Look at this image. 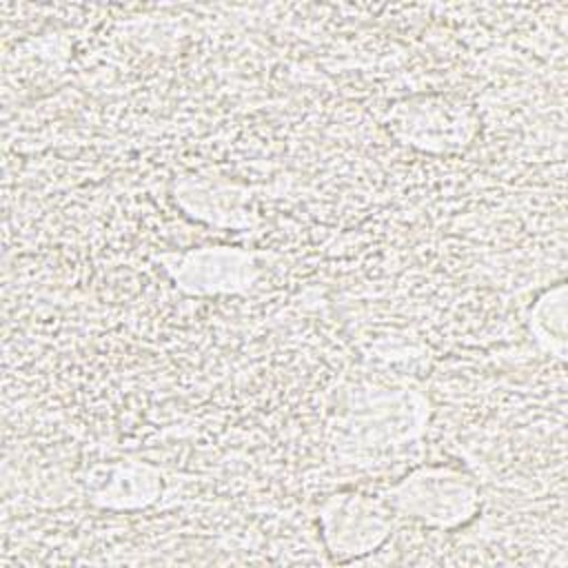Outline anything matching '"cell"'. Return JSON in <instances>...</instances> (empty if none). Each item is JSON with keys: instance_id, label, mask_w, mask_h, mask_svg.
Masks as SVG:
<instances>
[{"instance_id": "1", "label": "cell", "mask_w": 568, "mask_h": 568, "mask_svg": "<svg viewBox=\"0 0 568 568\" xmlns=\"http://www.w3.org/2000/svg\"><path fill=\"white\" fill-rule=\"evenodd\" d=\"M384 122L397 142L424 153L464 151L479 129V118L470 104L439 93L395 102Z\"/></svg>"}, {"instance_id": "2", "label": "cell", "mask_w": 568, "mask_h": 568, "mask_svg": "<svg viewBox=\"0 0 568 568\" xmlns=\"http://www.w3.org/2000/svg\"><path fill=\"white\" fill-rule=\"evenodd\" d=\"M393 510L433 528H455L475 517L479 488L462 470L424 466L388 490Z\"/></svg>"}, {"instance_id": "3", "label": "cell", "mask_w": 568, "mask_h": 568, "mask_svg": "<svg viewBox=\"0 0 568 568\" xmlns=\"http://www.w3.org/2000/svg\"><path fill=\"white\" fill-rule=\"evenodd\" d=\"M393 506L388 499L339 493L331 495L317 510V524L326 548L337 555H366L375 550L393 526Z\"/></svg>"}, {"instance_id": "4", "label": "cell", "mask_w": 568, "mask_h": 568, "mask_svg": "<svg viewBox=\"0 0 568 568\" xmlns=\"http://www.w3.org/2000/svg\"><path fill=\"white\" fill-rule=\"evenodd\" d=\"M175 282L189 293H235L260 277L257 255L240 248H200L173 255Z\"/></svg>"}, {"instance_id": "5", "label": "cell", "mask_w": 568, "mask_h": 568, "mask_svg": "<svg viewBox=\"0 0 568 568\" xmlns=\"http://www.w3.org/2000/svg\"><path fill=\"white\" fill-rule=\"evenodd\" d=\"M87 497L100 508H140L162 493L160 473L140 462L93 464L82 475Z\"/></svg>"}]
</instances>
